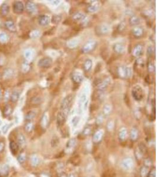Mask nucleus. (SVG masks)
Returning <instances> with one entry per match:
<instances>
[{
	"mask_svg": "<svg viewBox=\"0 0 157 177\" xmlns=\"http://www.w3.org/2000/svg\"><path fill=\"white\" fill-rule=\"evenodd\" d=\"M147 151V148L144 143H140L135 149V157L137 160H141Z\"/></svg>",
	"mask_w": 157,
	"mask_h": 177,
	"instance_id": "obj_1",
	"label": "nucleus"
},
{
	"mask_svg": "<svg viewBox=\"0 0 157 177\" xmlns=\"http://www.w3.org/2000/svg\"><path fill=\"white\" fill-rule=\"evenodd\" d=\"M121 166L125 171H130L132 169L134 166V160L131 158H125L122 160Z\"/></svg>",
	"mask_w": 157,
	"mask_h": 177,
	"instance_id": "obj_2",
	"label": "nucleus"
},
{
	"mask_svg": "<svg viewBox=\"0 0 157 177\" xmlns=\"http://www.w3.org/2000/svg\"><path fill=\"white\" fill-rule=\"evenodd\" d=\"M133 96L137 100H141L142 98V90L139 86H136L134 87L132 91Z\"/></svg>",
	"mask_w": 157,
	"mask_h": 177,
	"instance_id": "obj_3",
	"label": "nucleus"
},
{
	"mask_svg": "<svg viewBox=\"0 0 157 177\" xmlns=\"http://www.w3.org/2000/svg\"><path fill=\"white\" fill-rule=\"evenodd\" d=\"M24 7L23 4L21 1H16L13 5V9L14 13L16 14H21L22 13Z\"/></svg>",
	"mask_w": 157,
	"mask_h": 177,
	"instance_id": "obj_4",
	"label": "nucleus"
},
{
	"mask_svg": "<svg viewBox=\"0 0 157 177\" xmlns=\"http://www.w3.org/2000/svg\"><path fill=\"white\" fill-rule=\"evenodd\" d=\"M52 64V60L49 58H44L40 60L38 62V65L42 67H50Z\"/></svg>",
	"mask_w": 157,
	"mask_h": 177,
	"instance_id": "obj_5",
	"label": "nucleus"
},
{
	"mask_svg": "<svg viewBox=\"0 0 157 177\" xmlns=\"http://www.w3.org/2000/svg\"><path fill=\"white\" fill-rule=\"evenodd\" d=\"M103 135L104 132L103 131L99 130V131H97L94 135L93 138H92V141H93L94 143H98L102 140Z\"/></svg>",
	"mask_w": 157,
	"mask_h": 177,
	"instance_id": "obj_6",
	"label": "nucleus"
},
{
	"mask_svg": "<svg viewBox=\"0 0 157 177\" xmlns=\"http://www.w3.org/2000/svg\"><path fill=\"white\" fill-rule=\"evenodd\" d=\"M9 172V167L8 165H4L0 168V177H7Z\"/></svg>",
	"mask_w": 157,
	"mask_h": 177,
	"instance_id": "obj_7",
	"label": "nucleus"
},
{
	"mask_svg": "<svg viewBox=\"0 0 157 177\" xmlns=\"http://www.w3.org/2000/svg\"><path fill=\"white\" fill-rule=\"evenodd\" d=\"M30 161H31V164L32 165V167H36L39 165L40 163V159L39 157H38L37 155L34 154V155H32L31 157Z\"/></svg>",
	"mask_w": 157,
	"mask_h": 177,
	"instance_id": "obj_8",
	"label": "nucleus"
},
{
	"mask_svg": "<svg viewBox=\"0 0 157 177\" xmlns=\"http://www.w3.org/2000/svg\"><path fill=\"white\" fill-rule=\"evenodd\" d=\"M66 116L64 115L63 113L59 112L57 116V125L59 126H61L64 125L66 120Z\"/></svg>",
	"mask_w": 157,
	"mask_h": 177,
	"instance_id": "obj_9",
	"label": "nucleus"
},
{
	"mask_svg": "<svg viewBox=\"0 0 157 177\" xmlns=\"http://www.w3.org/2000/svg\"><path fill=\"white\" fill-rule=\"evenodd\" d=\"M9 148H10L11 153L13 155H15L18 152L19 146L18 144L16 143L14 141H11L9 143Z\"/></svg>",
	"mask_w": 157,
	"mask_h": 177,
	"instance_id": "obj_10",
	"label": "nucleus"
},
{
	"mask_svg": "<svg viewBox=\"0 0 157 177\" xmlns=\"http://www.w3.org/2000/svg\"><path fill=\"white\" fill-rule=\"evenodd\" d=\"M76 144H77V141H76L75 139L74 138L70 139V140H68V141L66 142V149L68 150L72 149L75 148Z\"/></svg>",
	"mask_w": 157,
	"mask_h": 177,
	"instance_id": "obj_11",
	"label": "nucleus"
},
{
	"mask_svg": "<svg viewBox=\"0 0 157 177\" xmlns=\"http://www.w3.org/2000/svg\"><path fill=\"white\" fill-rule=\"evenodd\" d=\"M150 168L145 165H142L139 170V175L140 177H147Z\"/></svg>",
	"mask_w": 157,
	"mask_h": 177,
	"instance_id": "obj_12",
	"label": "nucleus"
},
{
	"mask_svg": "<svg viewBox=\"0 0 157 177\" xmlns=\"http://www.w3.org/2000/svg\"><path fill=\"white\" fill-rule=\"evenodd\" d=\"M5 27L9 31L11 32L16 31V27L14 22L12 20H8L5 23Z\"/></svg>",
	"mask_w": 157,
	"mask_h": 177,
	"instance_id": "obj_13",
	"label": "nucleus"
},
{
	"mask_svg": "<svg viewBox=\"0 0 157 177\" xmlns=\"http://www.w3.org/2000/svg\"><path fill=\"white\" fill-rule=\"evenodd\" d=\"M130 138L131 140L133 142H135L137 141L138 138V132L136 128L132 129L130 132Z\"/></svg>",
	"mask_w": 157,
	"mask_h": 177,
	"instance_id": "obj_14",
	"label": "nucleus"
},
{
	"mask_svg": "<svg viewBox=\"0 0 157 177\" xmlns=\"http://www.w3.org/2000/svg\"><path fill=\"white\" fill-rule=\"evenodd\" d=\"M127 136L128 133L127 129L125 128H122V129H121V131L119 132L118 134L119 139H120L121 141H124L125 139H127Z\"/></svg>",
	"mask_w": 157,
	"mask_h": 177,
	"instance_id": "obj_15",
	"label": "nucleus"
},
{
	"mask_svg": "<svg viewBox=\"0 0 157 177\" xmlns=\"http://www.w3.org/2000/svg\"><path fill=\"white\" fill-rule=\"evenodd\" d=\"M9 10V7L8 6V5L6 3H4L2 5V6L1 7L0 12H1V14L2 15L5 16L7 15V14H8Z\"/></svg>",
	"mask_w": 157,
	"mask_h": 177,
	"instance_id": "obj_16",
	"label": "nucleus"
},
{
	"mask_svg": "<svg viewBox=\"0 0 157 177\" xmlns=\"http://www.w3.org/2000/svg\"><path fill=\"white\" fill-rule=\"evenodd\" d=\"M17 141L18 145L23 147L26 143V139L23 134H19L17 136Z\"/></svg>",
	"mask_w": 157,
	"mask_h": 177,
	"instance_id": "obj_17",
	"label": "nucleus"
},
{
	"mask_svg": "<svg viewBox=\"0 0 157 177\" xmlns=\"http://www.w3.org/2000/svg\"><path fill=\"white\" fill-rule=\"evenodd\" d=\"M48 125V115L44 114L41 120V126L43 129H46Z\"/></svg>",
	"mask_w": 157,
	"mask_h": 177,
	"instance_id": "obj_18",
	"label": "nucleus"
},
{
	"mask_svg": "<svg viewBox=\"0 0 157 177\" xmlns=\"http://www.w3.org/2000/svg\"><path fill=\"white\" fill-rule=\"evenodd\" d=\"M26 8H27V10L29 12V13H34V12L35 11L36 9V7H35V5L32 2H28L27 4H26Z\"/></svg>",
	"mask_w": 157,
	"mask_h": 177,
	"instance_id": "obj_19",
	"label": "nucleus"
},
{
	"mask_svg": "<svg viewBox=\"0 0 157 177\" xmlns=\"http://www.w3.org/2000/svg\"><path fill=\"white\" fill-rule=\"evenodd\" d=\"M49 18L46 15H42L40 16L39 18V23L41 25H47L48 23Z\"/></svg>",
	"mask_w": 157,
	"mask_h": 177,
	"instance_id": "obj_20",
	"label": "nucleus"
},
{
	"mask_svg": "<svg viewBox=\"0 0 157 177\" xmlns=\"http://www.w3.org/2000/svg\"><path fill=\"white\" fill-rule=\"evenodd\" d=\"M12 112H13V109L11 107L10 105H7L4 108V114L5 116H9Z\"/></svg>",
	"mask_w": 157,
	"mask_h": 177,
	"instance_id": "obj_21",
	"label": "nucleus"
},
{
	"mask_svg": "<svg viewBox=\"0 0 157 177\" xmlns=\"http://www.w3.org/2000/svg\"><path fill=\"white\" fill-rule=\"evenodd\" d=\"M94 168V163L92 162H88V164H86V166L85 167V171L87 172H91Z\"/></svg>",
	"mask_w": 157,
	"mask_h": 177,
	"instance_id": "obj_22",
	"label": "nucleus"
},
{
	"mask_svg": "<svg viewBox=\"0 0 157 177\" xmlns=\"http://www.w3.org/2000/svg\"><path fill=\"white\" fill-rule=\"evenodd\" d=\"M26 159H27V156H26V154L25 153H21L20 154L18 155V157L17 158L18 161L19 163H20V164H23V163H24L26 160Z\"/></svg>",
	"mask_w": 157,
	"mask_h": 177,
	"instance_id": "obj_23",
	"label": "nucleus"
},
{
	"mask_svg": "<svg viewBox=\"0 0 157 177\" xmlns=\"http://www.w3.org/2000/svg\"><path fill=\"white\" fill-rule=\"evenodd\" d=\"M153 160H152L150 158H147L145 159H144V165L145 166H146L147 167L149 168H151L153 166Z\"/></svg>",
	"mask_w": 157,
	"mask_h": 177,
	"instance_id": "obj_24",
	"label": "nucleus"
},
{
	"mask_svg": "<svg viewBox=\"0 0 157 177\" xmlns=\"http://www.w3.org/2000/svg\"><path fill=\"white\" fill-rule=\"evenodd\" d=\"M35 113L33 111H31V112H28L25 116V120H27V121H30L32 119H34L35 116Z\"/></svg>",
	"mask_w": 157,
	"mask_h": 177,
	"instance_id": "obj_25",
	"label": "nucleus"
},
{
	"mask_svg": "<svg viewBox=\"0 0 157 177\" xmlns=\"http://www.w3.org/2000/svg\"><path fill=\"white\" fill-rule=\"evenodd\" d=\"M19 99V94L16 92H14L11 96V100L12 102H16Z\"/></svg>",
	"mask_w": 157,
	"mask_h": 177,
	"instance_id": "obj_26",
	"label": "nucleus"
},
{
	"mask_svg": "<svg viewBox=\"0 0 157 177\" xmlns=\"http://www.w3.org/2000/svg\"><path fill=\"white\" fill-rule=\"evenodd\" d=\"M147 177H156V168L155 167H151L149 169Z\"/></svg>",
	"mask_w": 157,
	"mask_h": 177,
	"instance_id": "obj_27",
	"label": "nucleus"
},
{
	"mask_svg": "<svg viewBox=\"0 0 157 177\" xmlns=\"http://www.w3.org/2000/svg\"><path fill=\"white\" fill-rule=\"evenodd\" d=\"M33 127H34V125H33L32 122H28L25 126V131L27 132H31L32 129H33Z\"/></svg>",
	"mask_w": 157,
	"mask_h": 177,
	"instance_id": "obj_28",
	"label": "nucleus"
},
{
	"mask_svg": "<svg viewBox=\"0 0 157 177\" xmlns=\"http://www.w3.org/2000/svg\"><path fill=\"white\" fill-rule=\"evenodd\" d=\"M92 66V62L91 60H87L86 61V62L84 64V67H85V70L87 71H88L90 70V68Z\"/></svg>",
	"mask_w": 157,
	"mask_h": 177,
	"instance_id": "obj_29",
	"label": "nucleus"
},
{
	"mask_svg": "<svg viewBox=\"0 0 157 177\" xmlns=\"http://www.w3.org/2000/svg\"><path fill=\"white\" fill-rule=\"evenodd\" d=\"M7 35L4 33H0V41L1 42H5L7 41Z\"/></svg>",
	"mask_w": 157,
	"mask_h": 177,
	"instance_id": "obj_30",
	"label": "nucleus"
},
{
	"mask_svg": "<svg viewBox=\"0 0 157 177\" xmlns=\"http://www.w3.org/2000/svg\"><path fill=\"white\" fill-rule=\"evenodd\" d=\"M13 71L10 69H8L4 72V76H5L7 77V79H9V77H11L12 76H13Z\"/></svg>",
	"mask_w": 157,
	"mask_h": 177,
	"instance_id": "obj_31",
	"label": "nucleus"
},
{
	"mask_svg": "<svg viewBox=\"0 0 157 177\" xmlns=\"http://www.w3.org/2000/svg\"><path fill=\"white\" fill-rule=\"evenodd\" d=\"M58 138L57 137H54V138L52 139L51 141V145L52 147H55V146H57L58 145L59 143V140Z\"/></svg>",
	"mask_w": 157,
	"mask_h": 177,
	"instance_id": "obj_32",
	"label": "nucleus"
},
{
	"mask_svg": "<svg viewBox=\"0 0 157 177\" xmlns=\"http://www.w3.org/2000/svg\"><path fill=\"white\" fill-rule=\"evenodd\" d=\"M91 129L89 127H87L84 129V131H83V135L85 136H88L91 133Z\"/></svg>",
	"mask_w": 157,
	"mask_h": 177,
	"instance_id": "obj_33",
	"label": "nucleus"
},
{
	"mask_svg": "<svg viewBox=\"0 0 157 177\" xmlns=\"http://www.w3.org/2000/svg\"><path fill=\"white\" fill-rule=\"evenodd\" d=\"M61 20V17L58 15H56V16H53L52 17V23L57 24L59 23L60 20Z\"/></svg>",
	"mask_w": 157,
	"mask_h": 177,
	"instance_id": "obj_34",
	"label": "nucleus"
},
{
	"mask_svg": "<svg viewBox=\"0 0 157 177\" xmlns=\"http://www.w3.org/2000/svg\"><path fill=\"white\" fill-rule=\"evenodd\" d=\"M38 177H51V176L50 174L48 173V172H43L38 174Z\"/></svg>",
	"mask_w": 157,
	"mask_h": 177,
	"instance_id": "obj_35",
	"label": "nucleus"
},
{
	"mask_svg": "<svg viewBox=\"0 0 157 177\" xmlns=\"http://www.w3.org/2000/svg\"><path fill=\"white\" fill-rule=\"evenodd\" d=\"M92 143L90 142H88L86 143L85 144V149H86L87 151H90L92 149Z\"/></svg>",
	"mask_w": 157,
	"mask_h": 177,
	"instance_id": "obj_36",
	"label": "nucleus"
},
{
	"mask_svg": "<svg viewBox=\"0 0 157 177\" xmlns=\"http://www.w3.org/2000/svg\"><path fill=\"white\" fill-rule=\"evenodd\" d=\"M5 148V143L4 142H0V152H3Z\"/></svg>",
	"mask_w": 157,
	"mask_h": 177,
	"instance_id": "obj_37",
	"label": "nucleus"
},
{
	"mask_svg": "<svg viewBox=\"0 0 157 177\" xmlns=\"http://www.w3.org/2000/svg\"><path fill=\"white\" fill-rule=\"evenodd\" d=\"M11 126V125H5V126H4L3 128H2V131H3V132L4 133H5L6 132H7V131H8V129H9V127Z\"/></svg>",
	"mask_w": 157,
	"mask_h": 177,
	"instance_id": "obj_38",
	"label": "nucleus"
},
{
	"mask_svg": "<svg viewBox=\"0 0 157 177\" xmlns=\"http://www.w3.org/2000/svg\"><path fill=\"white\" fill-rule=\"evenodd\" d=\"M32 102L34 104H38L40 103V100H38V99H37V98H35L32 99Z\"/></svg>",
	"mask_w": 157,
	"mask_h": 177,
	"instance_id": "obj_39",
	"label": "nucleus"
},
{
	"mask_svg": "<svg viewBox=\"0 0 157 177\" xmlns=\"http://www.w3.org/2000/svg\"><path fill=\"white\" fill-rule=\"evenodd\" d=\"M67 177H77V175H76V174L75 173H71L68 175L67 176Z\"/></svg>",
	"mask_w": 157,
	"mask_h": 177,
	"instance_id": "obj_40",
	"label": "nucleus"
},
{
	"mask_svg": "<svg viewBox=\"0 0 157 177\" xmlns=\"http://www.w3.org/2000/svg\"><path fill=\"white\" fill-rule=\"evenodd\" d=\"M59 177H67L66 175L64 173H61L60 175H59Z\"/></svg>",
	"mask_w": 157,
	"mask_h": 177,
	"instance_id": "obj_41",
	"label": "nucleus"
},
{
	"mask_svg": "<svg viewBox=\"0 0 157 177\" xmlns=\"http://www.w3.org/2000/svg\"><path fill=\"white\" fill-rule=\"evenodd\" d=\"M1 96H2V91H1V90L0 89V98H1Z\"/></svg>",
	"mask_w": 157,
	"mask_h": 177,
	"instance_id": "obj_42",
	"label": "nucleus"
}]
</instances>
